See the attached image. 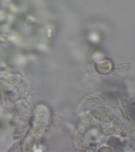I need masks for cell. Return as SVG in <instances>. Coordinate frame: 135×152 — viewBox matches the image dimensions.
<instances>
[{"label":"cell","instance_id":"obj_1","mask_svg":"<svg viewBox=\"0 0 135 152\" xmlns=\"http://www.w3.org/2000/svg\"><path fill=\"white\" fill-rule=\"evenodd\" d=\"M111 67V64L110 62L107 60H105L99 63L98 65V69L100 72H107L110 70Z\"/></svg>","mask_w":135,"mask_h":152}]
</instances>
